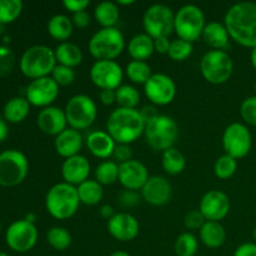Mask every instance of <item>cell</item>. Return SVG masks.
<instances>
[{"label":"cell","mask_w":256,"mask_h":256,"mask_svg":"<svg viewBox=\"0 0 256 256\" xmlns=\"http://www.w3.org/2000/svg\"><path fill=\"white\" fill-rule=\"evenodd\" d=\"M230 39L242 46H256V4L252 2H236L229 8L224 16Z\"/></svg>","instance_id":"cell-1"},{"label":"cell","mask_w":256,"mask_h":256,"mask_svg":"<svg viewBox=\"0 0 256 256\" xmlns=\"http://www.w3.org/2000/svg\"><path fill=\"white\" fill-rule=\"evenodd\" d=\"M106 132L116 144L130 145L144 134L145 122L138 109L116 108L108 118Z\"/></svg>","instance_id":"cell-2"},{"label":"cell","mask_w":256,"mask_h":256,"mask_svg":"<svg viewBox=\"0 0 256 256\" xmlns=\"http://www.w3.org/2000/svg\"><path fill=\"white\" fill-rule=\"evenodd\" d=\"M80 204L76 186L64 182L52 185L45 196V208L56 220H66L74 216Z\"/></svg>","instance_id":"cell-3"},{"label":"cell","mask_w":256,"mask_h":256,"mask_svg":"<svg viewBox=\"0 0 256 256\" xmlns=\"http://www.w3.org/2000/svg\"><path fill=\"white\" fill-rule=\"evenodd\" d=\"M56 65L54 50L46 45L28 48L19 62L20 72L32 80L50 76Z\"/></svg>","instance_id":"cell-4"},{"label":"cell","mask_w":256,"mask_h":256,"mask_svg":"<svg viewBox=\"0 0 256 256\" xmlns=\"http://www.w3.org/2000/svg\"><path fill=\"white\" fill-rule=\"evenodd\" d=\"M89 52L96 60H115L125 49V38L115 28H102L89 40Z\"/></svg>","instance_id":"cell-5"},{"label":"cell","mask_w":256,"mask_h":256,"mask_svg":"<svg viewBox=\"0 0 256 256\" xmlns=\"http://www.w3.org/2000/svg\"><path fill=\"white\" fill-rule=\"evenodd\" d=\"M144 136L146 144L152 149L165 152L170 148H174V144L179 138V126L172 116L160 114L145 125Z\"/></svg>","instance_id":"cell-6"},{"label":"cell","mask_w":256,"mask_h":256,"mask_svg":"<svg viewBox=\"0 0 256 256\" xmlns=\"http://www.w3.org/2000/svg\"><path fill=\"white\" fill-rule=\"evenodd\" d=\"M205 25L206 22L204 12L198 5H182L175 12L174 32H176L179 39L186 40L189 42H196L199 38H202Z\"/></svg>","instance_id":"cell-7"},{"label":"cell","mask_w":256,"mask_h":256,"mask_svg":"<svg viewBox=\"0 0 256 256\" xmlns=\"http://www.w3.org/2000/svg\"><path fill=\"white\" fill-rule=\"evenodd\" d=\"M200 70L206 82L220 85L226 82L234 72V62L225 50H209L200 60Z\"/></svg>","instance_id":"cell-8"},{"label":"cell","mask_w":256,"mask_h":256,"mask_svg":"<svg viewBox=\"0 0 256 256\" xmlns=\"http://www.w3.org/2000/svg\"><path fill=\"white\" fill-rule=\"evenodd\" d=\"M68 125L75 130L89 129L98 116V108L94 100L85 94L74 95L65 105Z\"/></svg>","instance_id":"cell-9"},{"label":"cell","mask_w":256,"mask_h":256,"mask_svg":"<svg viewBox=\"0 0 256 256\" xmlns=\"http://www.w3.org/2000/svg\"><path fill=\"white\" fill-rule=\"evenodd\" d=\"M29 172V162L22 152L15 149L0 152V185L12 188L22 184Z\"/></svg>","instance_id":"cell-10"},{"label":"cell","mask_w":256,"mask_h":256,"mask_svg":"<svg viewBox=\"0 0 256 256\" xmlns=\"http://www.w3.org/2000/svg\"><path fill=\"white\" fill-rule=\"evenodd\" d=\"M175 12L165 4H152L146 9L142 16V26L145 34L152 39L169 38L174 30Z\"/></svg>","instance_id":"cell-11"},{"label":"cell","mask_w":256,"mask_h":256,"mask_svg":"<svg viewBox=\"0 0 256 256\" xmlns=\"http://www.w3.org/2000/svg\"><path fill=\"white\" fill-rule=\"evenodd\" d=\"M252 139L250 130L242 122H232L228 125L222 134V148L225 154L234 159L245 158L252 150Z\"/></svg>","instance_id":"cell-12"},{"label":"cell","mask_w":256,"mask_h":256,"mask_svg":"<svg viewBox=\"0 0 256 256\" xmlns=\"http://www.w3.org/2000/svg\"><path fill=\"white\" fill-rule=\"evenodd\" d=\"M8 246L16 252H28L36 245L38 229L35 224L25 219L16 220L9 225L5 232Z\"/></svg>","instance_id":"cell-13"},{"label":"cell","mask_w":256,"mask_h":256,"mask_svg":"<svg viewBox=\"0 0 256 256\" xmlns=\"http://www.w3.org/2000/svg\"><path fill=\"white\" fill-rule=\"evenodd\" d=\"M90 80L102 90H116L122 85L124 70L115 60H96L90 68Z\"/></svg>","instance_id":"cell-14"},{"label":"cell","mask_w":256,"mask_h":256,"mask_svg":"<svg viewBox=\"0 0 256 256\" xmlns=\"http://www.w3.org/2000/svg\"><path fill=\"white\" fill-rule=\"evenodd\" d=\"M144 92L155 106H165L175 99L176 85L172 78L162 72H155L144 85Z\"/></svg>","instance_id":"cell-15"},{"label":"cell","mask_w":256,"mask_h":256,"mask_svg":"<svg viewBox=\"0 0 256 256\" xmlns=\"http://www.w3.org/2000/svg\"><path fill=\"white\" fill-rule=\"evenodd\" d=\"M59 96V85L52 76L32 80L25 90V98L30 105L38 108L52 106Z\"/></svg>","instance_id":"cell-16"},{"label":"cell","mask_w":256,"mask_h":256,"mask_svg":"<svg viewBox=\"0 0 256 256\" xmlns=\"http://www.w3.org/2000/svg\"><path fill=\"white\" fill-rule=\"evenodd\" d=\"M199 210L206 222L225 219L230 212V199L222 190H210L200 200Z\"/></svg>","instance_id":"cell-17"},{"label":"cell","mask_w":256,"mask_h":256,"mask_svg":"<svg viewBox=\"0 0 256 256\" xmlns=\"http://www.w3.org/2000/svg\"><path fill=\"white\" fill-rule=\"evenodd\" d=\"M108 232L119 242H132L139 235L140 225L136 218L129 212H118L108 220Z\"/></svg>","instance_id":"cell-18"},{"label":"cell","mask_w":256,"mask_h":256,"mask_svg":"<svg viewBox=\"0 0 256 256\" xmlns=\"http://www.w3.org/2000/svg\"><path fill=\"white\" fill-rule=\"evenodd\" d=\"M142 198L152 206H162L172 199V184L169 180L160 175H154L148 179L142 186Z\"/></svg>","instance_id":"cell-19"},{"label":"cell","mask_w":256,"mask_h":256,"mask_svg":"<svg viewBox=\"0 0 256 256\" xmlns=\"http://www.w3.org/2000/svg\"><path fill=\"white\" fill-rule=\"evenodd\" d=\"M146 166L139 160L132 159L119 164V182L128 190H142L149 179Z\"/></svg>","instance_id":"cell-20"},{"label":"cell","mask_w":256,"mask_h":256,"mask_svg":"<svg viewBox=\"0 0 256 256\" xmlns=\"http://www.w3.org/2000/svg\"><path fill=\"white\" fill-rule=\"evenodd\" d=\"M90 162L84 155L79 154L75 156L68 158L62 165V176L64 182H68L74 186H79L84 182L89 179Z\"/></svg>","instance_id":"cell-21"},{"label":"cell","mask_w":256,"mask_h":256,"mask_svg":"<svg viewBox=\"0 0 256 256\" xmlns=\"http://www.w3.org/2000/svg\"><path fill=\"white\" fill-rule=\"evenodd\" d=\"M38 126L44 134L58 136L68 126L65 112L58 106H48L38 114Z\"/></svg>","instance_id":"cell-22"},{"label":"cell","mask_w":256,"mask_h":256,"mask_svg":"<svg viewBox=\"0 0 256 256\" xmlns=\"http://www.w3.org/2000/svg\"><path fill=\"white\" fill-rule=\"evenodd\" d=\"M82 136L80 132L66 128L64 132H60L58 136H55L54 146L58 154L64 159L75 156L80 154V150L82 148Z\"/></svg>","instance_id":"cell-23"},{"label":"cell","mask_w":256,"mask_h":256,"mask_svg":"<svg viewBox=\"0 0 256 256\" xmlns=\"http://www.w3.org/2000/svg\"><path fill=\"white\" fill-rule=\"evenodd\" d=\"M86 146L94 156L100 159H109L112 156L116 142L104 130H92L86 136Z\"/></svg>","instance_id":"cell-24"},{"label":"cell","mask_w":256,"mask_h":256,"mask_svg":"<svg viewBox=\"0 0 256 256\" xmlns=\"http://www.w3.org/2000/svg\"><path fill=\"white\" fill-rule=\"evenodd\" d=\"M202 38L205 44L209 45L212 50H225L229 46L230 35L224 22H206L204 30H202Z\"/></svg>","instance_id":"cell-25"},{"label":"cell","mask_w":256,"mask_h":256,"mask_svg":"<svg viewBox=\"0 0 256 256\" xmlns=\"http://www.w3.org/2000/svg\"><path fill=\"white\" fill-rule=\"evenodd\" d=\"M128 52H129V55L132 58V60L145 62L155 52L154 39L145 32L136 34L129 40Z\"/></svg>","instance_id":"cell-26"},{"label":"cell","mask_w":256,"mask_h":256,"mask_svg":"<svg viewBox=\"0 0 256 256\" xmlns=\"http://www.w3.org/2000/svg\"><path fill=\"white\" fill-rule=\"evenodd\" d=\"M54 52L58 64L72 68V69L82 64V59H84L82 49L76 44L70 42H59L54 49Z\"/></svg>","instance_id":"cell-27"},{"label":"cell","mask_w":256,"mask_h":256,"mask_svg":"<svg viewBox=\"0 0 256 256\" xmlns=\"http://www.w3.org/2000/svg\"><path fill=\"white\" fill-rule=\"evenodd\" d=\"M199 234L202 244L210 249L220 248L226 240L225 228L219 222H206L199 230Z\"/></svg>","instance_id":"cell-28"},{"label":"cell","mask_w":256,"mask_h":256,"mask_svg":"<svg viewBox=\"0 0 256 256\" xmlns=\"http://www.w3.org/2000/svg\"><path fill=\"white\" fill-rule=\"evenodd\" d=\"M30 104L26 100V98L15 96L8 100L6 104L4 105L2 109V116L8 122L18 124L25 120V118L29 115Z\"/></svg>","instance_id":"cell-29"},{"label":"cell","mask_w":256,"mask_h":256,"mask_svg":"<svg viewBox=\"0 0 256 256\" xmlns=\"http://www.w3.org/2000/svg\"><path fill=\"white\" fill-rule=\"evenodd\" d=\"M72 29H74L72 20L64 14L54 15L48 22V32L52 39L60 42H68V39L72 36Z\"/></svg>","instance_id":"cell-30"},{"label":"cell","mask_w":256,"mask_h":256,"mask_svg":"<svg viewBox=\"0 0 256 256\" xmlns=\"http://www.w3.org/2000/svg\"><path fill=\"white\" fill-rule=\"evenodd\" d=\"M78 195H79L80 202L88 206H94L98 205L102 200L104 196V189L100 182L95 179H88L79 186H76Z\"/></svg>","instance_id":"cell-31"},{"label":"cell","mask_w":256,"mask_h":256,"mask_svg":"<svg viewBox=\"0 0 256 256\" xmlns=\"http://www.w3.org/2000/svg\"><path fill=\"white\" fill-rule=\"evenodd\" d=\"M94 18L102 28H115L120 18L119 6L112 2H99L94 9Z\"/></svg>","instance_id":"cell-32"},{"label":"cell","mask_w":256,"mask_h":256,"mask_svg":"<svg viewBox=\"0 0 256 256\" xmlns=\"http://www.w3.org/2000/svg\"><path fill=\"white\" fill-rule=\"evenodd\" d=\"M162 165L165 172H168L169 175H179L184 172L185 166H186V160L182 152L175 148H170V149L162 152Z\"/></svg>","instance_id":"cell-33"},{"label":"cell","mask_w":256,"mask_h":256,"mask_svg":"<svg viewBox=\"0 0 256 256\" xmlns=\"http://www.w3.org/2000/svg\"><path fill=\"white\" fill-rule=\"evenodd\" d=\"M95 180L102 185H112L119 180V164L114 160H104L95 169Z\"/></svg>","instance_id":"cell-34"},{"label":"cell","mask_w":256,"mask_h":256,"mask_svg":"<svg viewBox=\"0 0 256 256\" xmlns=\"http://www.w3.org/2000/svg\"><path fill=\"white\" fill-rule=\"evenodd\" d=\"M125 74L132 80L134 84L145 85V82L152 78V72L150 65L146 62H140V60H132L126 65Z\"/></svg>","instance_id":"cell-35"},{"label":"cell","mask_w":256,"mask_h":256,"mask_svg":"<svg viewBox=\"0 0 256 256\" xmlns=\"http://www.w3.org/2000/svg\"><path fill=\"white\" fill-rule=\"evenodd\" d=\"M116 95V102L119 108H126V109H136L140 102V92L135 86L129 84L120 85L115 90Z\"/></svg>","instance_id":"cell-36"},{"label":"cell","mask_w":256,"mask_h":256,"mask_svg":"<svg viewBox=\"0 0 256 256\" xmlns=\"http://www.w3.org/2000/svg\"><path fill=\"white\" fill-rule=\"evenodd\" d=\"M48 244L58 252H64L72 245V235L65 228L52 226L46 232Z\"/></svg>","instance_id":"cell-37"},{"label":"cell","mask_w":256,"mask_h":256,"mask_svg":"<svg viewBox=\"0 0 256 256\" xmlns=\"http://www.w3.org/2000/svg\"><path fill=\"white\" fill-rule=\"evenodd\" d=\"M199 249L196 236L192 232H182L175 242L174 250L178 256H195Z\"/></svg>","instance_id":"cell-38"},{"label":"cell","mask_w":256,"mask_h":256,"mask_svg":"<svg viewBox=\"0 0 256 256\" xmlns=\"http://www.w3.org/2000/svg\"><path fill=\"white\" fill-rule=\"evenodd\" d=\"M22 12V2L20 0H0V25L15 22Z\"/></svg>","instance_id":"cell-39"},{"label":"cell","mask_w":256,"mask_h":256,"mask_svg":"<svg viewBox=\"0 0 256 256\" xmlns=\"http://www.w3.org/2000/svg\"><path fill=\"white\" fill-rule=\"evenodd\" d=\"M238 169V160L230 155L224 154L218 158L214 165V172L219 179H230L235 174Z\"/></svg>","instance_id":"cell-40"},{"label":"cell","mask_w":256,"mask_h":256,"mask_svg":"<svg viewBox=\"0 0 256 256\" xmlns=\"http://www.w3.org/2000/svg\"><path fill=\"white\" fill-rule=\"evenodd\" d=\"M192 50H194L192 42H189L186 40H182L178 38V39L172 40L168 55L174 62H184V60H186L192 54Z\"/></svg>","instance_id":"cell-41"},{"label":"cell","mask_w":256,"mask_h":256,"mask_svg":"<svg viewBox=\"0 0 256 256\" xmlns=\"http://www.w3.org/2000/svg\"><path fill=\"white\" fill-rule=\"evenodd\" d=\"M15 52L6 45L0 46V78H5L12 72L15 66Z\"/></svg>","instance_id":"cell-42"},{"label":"cell","mask_w":256,"mask_h":256,"mask_svg":"<svg viewBox=\"0 0 256 256\" xmlns=\"http://www.w3.org/2000/svg\"><path fill=\"white\" fill-rule=\"evenodd\" d=\"M52 78L55 80L59 86H66L74 82L76 74H75V70L72 68L64 66V65H59L54 68L52 72Z\"/></svg>","instance_id":"cell-43"},{"label":"cell","mask_w":256,"mask_h":256,"mask_svg":"<svg viewBox=\"0 0 256 256\" xmlns=\"http://www.w3.org/2000/svg\"><path fill=\"white\" fill-rule=\"evenodd\" d=\"M240 114L246 124L256 126V95L249 96L242 102Z\"/></svg>","instance_id":"cell-44"},{"label":"cell","mask_w":256,"mask_h":256,"mask_svg":"<svg viewBox=\"0 0 256 256\" xmlns=\"http://www.w3.org/2000/svg\"><path fill=\"white\" fill-rule=\"evenodd\" d=\"M206 222V219L200 210H192L184 218V225L189 230H200Z\"/></svg>","instance_id":"cell-45"},{"label":"cell","mask_w":256,"mask_h":256,"mask_svg":"<svg viewBox=\"0 0 256 256\" xmlns=\"http://www.w3.org/2000/svg\"><path fill=\"white\" fill-rule=\"evenodd\" d=\"M132 152L130 145L128 144H116L115 146L114 152H112V158L115 159V162L118 164H122V162H126L129 160L132 159Z\"/></svg>","instance_id":"cell-46"},{"label":"cell","mask_w":256,"mask_h":256,"mask_svg":"<svg viewBox=\"0 0 256 256\" xmlns=\"http://www.w3.org/2000/svg\"><path fill=\"white\" fill-rule=\"evenodd\" d=\"M119 202L122 206L132 208V206H135V205L139 204L140 196H139V194H138V192L125 189L124 192H120Z\"/></svg>","instance_id":"cell-47"},{"label":"cell","mask_w":256,"mask_h":256,"mask_svg":"<svg viewBox=\"0 0 256 256\" xmlns=\"http://www.w3.org/2000/svg\"><path fill=\"white\" fill-rule=\"evenodd\" d=\"M62 5L66 10H69L72 14H76V12H85L86 8L90 5L89 0H64Z\"/></svg>","instance_id":"cell-48"},{"label":"cell","mask_w":256,"mask_h":256,"mask_svg":"<svg viewBox=\"0 0 256 256\" xmlns=\"http://www.w3.org/2000/svg\"><path fill=\"white\" fill-rule=\"evenodd\" d=\"M140 112V115H142V120L145 122V125L148 124V122H150L152 120H154L155 118L159 116V112H158L156 106L152 104L150 105H145V106H142V109L139 110Z\"/></svg>","instance_id":"cell-49"},{"label":"cell","mask_w":256,"mask_h":256,"mask_svg":"<svg viewBox=\"0 0 256 256\" xmlns=\"http://www.w3.org/2000/svg\"><path fill=\"white\" fill-rule=\"evenodd\" d=\"M72 24L74 26L79 28V29H85L86 26H89L90 24V15L89 12L85 10V12H76V14L72 15Z\"/></svg>","instance_id":"cell-50"},{"label":"cell","mask_w":256,"mask_h":256,"mask_svg":"<svg viewBox=\"0 0 256 256\" xmlns=\"http://www.w3.org/2000/svg\"><path fill=\"white\" fill-rule=\"evenodd\" d=\"M234 256H256L255 242H244L236 248Z\"/></svg>","instance_id":"cell-51"},{"label":"cell","mask_w":256,"mask_h":256,"mask_svg":"<svg viewBox=\"0 0 256 256\" xmlns=\"http://www.w3.org/2000/svg\"><path fill=\"white\" fill-rule=\"evenodd\" d=\"M170 44H172V40H169V38H158V39H154L155 52H159V54H168Z\"/></svg>","instance_id":"cell-52"},{"label":"cell","mask_w":256,"mask_h":256,"mask_svg":"<svg viewBox=\"0 0 256 256\" xmlns=\"http://www.w3.org/2000/svg\"><path fill=\"white\" fill-rule=\"evenodd\" d=\"M99 99L102 104L110 106L114 102H116V95H115V90H102L99 94Z\"/></svg>","instance_id":"cell-53"},{"label":"cell","mask_w":256,"mask_h":256,"mask_svg":"<svg viewBox=\"0 0 256 256\" xmlns=\"http://www.w3.org/2000/svg\"><path fill=\"white\" fill-rule=\"evenodd\" d=\"M99 212H100V216L104 218V219H106V220H110L115 215L114 208L109 204L102 205V206L99 209Z\"/></svg>","instance_id":"cell-54"},{"label":"cell","mask_w":256,"mask_h":256,"mask_svg":"<svg viewBox=\"0 0 256 256\" xmlns=\"http://www.w3.org/2000/svg\"><path fill=\"white\" fill-rule=\"evenodd\" d=\"M8 135H9V128H8V122L4 119L2 114H0V142L6 140Z\"/></svg>","instance_id":"cell-55"},{"label":"cell","mask_w":256,"mask_h":256,"mask_svg":"<svg viewBox=\"0 0 256 256\" xmlns=\"http://www.w3.org/2000/svg\"><path fill=\"white\" fill-rule=\"evenodd\" d=\"M250 60H252V64L256 70V46L252 50V54H250Z\"/></svg>","instance_id":"cell-56"},{"label":"cell","mask_w":256,"mask_h":256,"mask_svg":"<svg viewBox=\"0 0 256 256\" xmlns=\"http://www.w3.org/2000/svg\"><path fill=\"white\" fill-rule=\"evenodd\" d=\"M109 256H132V255L126 252H122V250H118V252H112Z\"/></svg>","instance_id":"cell-57"},{"label":"cell","mask_w":256,"mask_h":256,"mask_svg":"<svg viewBox=\"0 0 256 256\" xmlns=\"http://www.w3.org/2000/svg\"><path fill=\"white\" fill-rule=\"evenodd\" d=\"M135 0H118V5H132Z\"/></svg>","instance_id":"cell-58"},{"label":"cell","mask_w":256,"mask_h":256,"mask_svg":"<svg viewBox=\"0 0 256 256\" xmlns=\"http://www.w3.org/2000/svg\"><path fill=\"white\" fill-rule=\"evenodd\" d=\"M24 219L26 220V222H32V224H34V222H35V219H36V218H35V215H34V214H32V212H30V214H28L24 218Z\"/></svg>","instance_id":"cell-59"},{"label":"cell","mask_w":256,"mask_h":256,"mask_svg":"<svg viewBox=\"0 0 256 256\" xmlns=\"http://www.w3.org/2000/svg\"><path fill=\"white\" fill-rule=\"evenodd\" d=\"M252 238H254V240L256 242V226L254 228V230H252Z\"/></svg>","instance_id":"cell-60"},{"label":"cell","mask_w":256,"mask_h":256,"mask_svg":"<svg viewBox=\"0 0 256 256\" xmlns=\"http://www.w3.org/2000/svg\"><path fill=\"white\" fill-rule=\"evenodd\" d=\"M0 256H8V254H6V252H0Z\"/></svg>","instance_id":"cell-61"},{"label":"cell","mask_w":256,"mask_h":256,"mask_svg":"<svg viewBox=\"0 0 256 256\" xmlns=\"http://www.w3.org/2000/svg\"><path fill=\"white\" fill-rule=\"evenodd\" d=\"M0 230H2V222H0Z\"/></svg>","instance_id":"cell-62"},{"label":"cell","mask_w":256,"mask_h":256,"mask_svg":"<svg viewBox=\"0 0 256 256\" xmlns=\"http://www.w3.org/2000/svg\"><path fill=\"white\" fill-rule=\"evenodd\" d=\"M255 92H256V82H255Z\"/></svg>","instance_id":"cell-63"}]
</instances>
